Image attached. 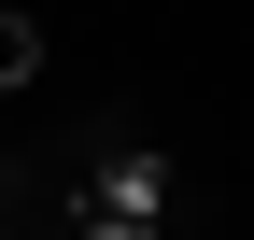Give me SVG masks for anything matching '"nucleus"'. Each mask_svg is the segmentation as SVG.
<instances>
[{
    "mask_svg": "<svg viewBox=\"0 0 254 240\" xmlns=\"http://www.w3.org/2000/svg\"><path fill=\"white\" fill-rule=\"evenodd\" d=\"M0 240H85V170L0 156Z\"/></svg>",
    "mask_w": 254,
    "mask_h": 240,
    "instance_id": "1",
    "label": "nucleus"
},
{
    "mask_svg": "<svg viewBox=\"0 0 254 240\" xmlns=\"http://www.w3.org/2000/svg\"><path fill=\"white\" fill-rule=\"evenodd\" d=\"M28 71H43V28H28V14H0V85H28Z\"/></svg>",
    "mask_w": 254,
    "mask_h": 240,
    "instance_id": "2",
    "label": "nucleus"
}]
</instances>
